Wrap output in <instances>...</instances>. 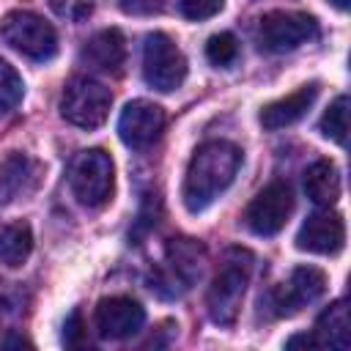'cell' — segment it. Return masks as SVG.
<instances>
[{"instance_id": "obj_7", "label": "cell", "mask_w": 351, "mask_h": 351, "mask_svg": "<svg viewBox=\"0 0 351 351\" xmlns=\"http://www.w3.org/2000/svg\"><path fill=\"white\" fill-rule=\"evenodd\" d=\"M143 77L154 90L170 93L186 80V58L176 41L165 33L145 36L143 44Z\"/></svg>"}, {"instance_id": "obj_17", "label": "cell", "mask_w": 351, "mask_h": 351, "mask_svg": "<svg viewBox=\"0 0 351 351\" xmlns=\"http://www.w3.org/2000/svg\"><path fill=\"white\" fill-rule=\"evenodd\" d=\"M315 346L318 348H335V351H346L351 346V321H348V304L346 299L332 302L315 321L313 329Z\"/></svg>"}, {"instance_id": "obj_16", "label": "cell", "mask_w": 351, "mask_h": 351, "mask_svg": "<svg viewBox=\"0 0 351 351\" xmlns=\"http://www.w3.org/2000/svg\"><path fill=\"white\" fill-rule=\"evenodd\" d=\"M80 60L93 71L118 74L126 60V41H123L121 30L107 27V30H99L96 36H90L80 52Z\"/></svg>"}, {"instance_id": "obj_8", "label": "cell", "mask_w": 351, "mask_h": 351, "mask_svg": "<svg viewBox=\"0 0 351 351\" xmlns=\"http://www.w3.org/2000/svg\"><path fill=\"white\" fill-rule=\"evenodd\" d=\"M318 38V22L302 11H269L261 16L258 41L266 52H291L307 41Z\"/></svg>"}, {"instance_id": "obj_23", "label": "cell", "mask_w": 351, "mask_h": 351, "mask_svg": "<svg viewBox=\"0 0 351 351\" xmlns=\"http://www.w3.org/2000/svg\"><path fill=\"white\" fill-rule=\"evenodd\" d=\"M25 304H27V293L25 288H19L16 282H8V280H0V318H19L25 313Z\"/></svg>"}, {"instance_id": "obj_19", "label": "cell", "mask_w": 351, "mask_h": 351, "mask_svg": "<svg viewBox=\"0 0 351 351\" xmlns=\"http://www.w3.org/2000/svg\"><path fill=\"white\" fill-rule=\"evenodd\" d=\"M33 252V230L27 222H14L0 230V263L19 269Z\"/></svg>"}, {"instance_id": "obj_9", "label": "cell", "mask_w": 351, "mask_h": 351, "mask_svg": "<svg viewBox=\"0 0 351 351\" xmlns=\"http://www.w3.org/2000/svg\"><path fill=\"white\" fill-rule=\"evenodd\" d=\"M324 291H326V274L318 266H296L285 282L269 291L266 307L271 310V315L285 318L321 299Z\"/></svg>"}, {"instance_id": "obj_20", "label": "cell", "mask_w": 351, "mask_h": 351, "mask_svg": "<svg viewBox=\"0 0 351 351\" xmlns=\"http://www.w3.org/2000/svg\"><path fill=\"white\" fill-rule=\"evenodd\" d=\"M318 126H321V134L324 137L335 140L337 145H346V132H348V96H337L326 107V112H324V118H321Z\"/></svg>"}, {"instance_id": "obj_10", "label": "cell", "mask_w": 351, "mask_h": 351, "mask_svg": "<svg viewBox=\"0 0 351 351\" xmlns=\"http://www.w3.org/2000/svg\"><path fill=\"white\" fill-rule=\"evenodd\" d=\"M291 211H293L291 186L285 181H271L250 200V206L244 211V225L255 236H274L285 228Z\"/></svg>"}, {"instance_id": "obj_29", "label": "cell", "mask_w": 351, "mask_h": 351, "mask_svg": "<svg viewBox=\"0 0 351 351\" xmlns=\"http://www.w3.org/2000/svg\"><path fill=\"white\" fill-rule=\"evenodd\" d=\"M3 346H30L27 340H22V337H5L3 340Z\"/></svg>"}, {"instance_id": "obj_12", "label": "cell", "mask_w": 351, "mask_h": 351, "mask_svg": "<svg viewBox=\"0 0 351 351\" xmlns=\"http://www.w3.org/2000/svg\"><path fill=\"white\" fill-rule=\"evenodd\" d=\"M96 332L107 340H126L132 335H137L145 324V310L140 307V302L129 299V296H110L101 299L96 307Z\"/></svg>"}, {"instance_id": "obj_28", "label": "cell", "mask_w": 351, "mask_h": 351, "mask_svg": "<svg viewBox=\"0 0 351 351\" xmlns=\"http://www.w3.org/2000/svg\"><path fill=\"white\" fill-rule=\"evenodd\" d=\"M285 346H288V348H296V346H304V348H318L313 335H293V337H291Z\"/></svg>"}, {"instance_id": "obj_5", "label": "cell", "mask_w": 351, "mask_h": 351, "mask_svg": "<svg viewBox=\"0 0 351 351\" xmlns=\"http://www.w3.org/2000/svg\"><path fill=\"white\" fill-rule=\"evenodd\" d=\"M3 41L30 60H49L58 52L55 27L33 11H11L0 22Z\"/></svg>"}, {"instance_id": "obj_30", "label": "cell", "mask_w": 351, "mask_h": 351, "mask_svg": "<svg viewBox=\"0 0 351 351\" xmlns=\"http://www.w3.org/2000/svg\"><path fill=\"white\" fill-rule=\"evenodd\" d=\"M329 3H332L335 8H340V11H346V8H348V0H329Z\"/></svg>"}, {"instance_id": "obj_25", "label": "cell", "mask_w": 351, "mask_h": 351, "mask_svg": "<svg viewBox=\"0 0 351 351\" xmlns=\"http://www.w3.org/2000/svg\"><path fill=\"white\" fill-rule=\"evenodd\" d=\"M225 5V0H181V14L186 19H211L214 14H219Z\"/></svg>"}, {"instance_id": "obj_6", "label": "cell", "mask_w": 351, "mask_h": 351, "mask_svg": "<svg viewBox=\"0 0 351 351\" xmlns=\"http://www.w3.org/2000/svg\"><path fill=\"white\" fill-rule=\"evenodd\" d=\"M112 93L93 77H74L60 96V115L80 129H99L110 115Z\"/></svg>"}, {"instance_id": "obj_13", "label": "cell", "mask_w": 351, "mask_h": 351, "mask_svg": "<svg viewBox=\"0 0 351 351\" xmlns=\"http://www.w3.org/2000/svg\"><path fill=\"white\" fill-rule=\"evenodd\" d=\"M346 244V225L343 217L335 211H315L304 219L296 233V247L315 255H337Z\"/></svg>"}, {"instance_id": "obj_26", "label": "cell", "mask_w": 351, "mask_h": 351, "mask_svg": "<svg viewBox=\"0 0 351 351\" xmlns=\"http://www.w3.org/2000/svg\"><path fill=\"white\" fill-rule=\"evenodd\" d=\"M63 343H66L69 348H82V346H88V335H85V324H82L80 310H74V313L66 318V324H63Z\"/></svg>"}, {"instance_id": "obj_21", "label": "cell", "mask_w": 351, "mask_h": 351, "mask_svg": "<svg viewBox=\"0 0 351 351\" xmlns=\"http://www.w3.org/2000/svg\"><path fill=\"white\" fill-rule=\"evenodd\" d=\"M25 96V85L22 77L16 74V69L11 63H5L0 58V118L8 115Z\"/></svg>"}, {"instance_id": "obj_24", "label": "cell", "mask_w": 351, "mask_h": 351, "mask_svg": "<svg viewBox=\"0 0 351 351\" xmlns=\"http://www.w3.org/2000/svg\"><path fill=\"white\" fill-rule=\"evenodd\" d=\"M47 5L66 22H82L93 14V0H47Z\"/></svg>"}, {"instance_id": "obj_15", "label": "cell", "mask_w": 351, "mask_h": 351, "mask_svg": "<svg viewBox=\"0 0 351 351\" xmlns=\"http://www.w3.org/2000/svg\"><path fill=\"white\" fill-rule=\"evenodd\" d=\"M318 90H321L318 82H307V85L296 88L293 93H288V96H282L277 101H269L261 110V126L269 129V132H277V129H285V126L296 123L315 104Z\"/></svg>"}, {"instance_id": "obj_1", "label": "cell", "mask_w": 351, "mask_h": 351, "mask_svg": "<svg viewBox=\"0 0 351 351\" xmlns=\"http://www.w3.org/2000/svg\"><path fill=\"white\" fill-rule=\"evenodd\" d=\"M241 165V148L228 143V140H208L203 143L186 167L184 176V206L186 211L197 214L203 208H208L236 178Z\"/></svg>"}, {"instance_id": "obj_2", "label": "cell", "mask_w": 351, "mask_h": 351, "mask_svg": "<svg viewBox=\"0 0 351 351\" xmlns=\"http://www.w3.org/2000/svg\"><path fill=\"white\" fill-rule=\"evenodd\" d=\"M252 266H255V258L250 250H244V247L225 250L219 269L211 280L208 296H206V307H208V315L214 324H219V326L236 324L244 293H247V282L252 277Z\"/></svg>"}, {"instance_id": "obj_4", "label": "cell", "mask_w": 351, "mask_h": 351, "mask_svg": "<svg viewBox=\"0 0 351 351\" xmlns=\"http://www.w3.org/2000/svg\"><path fill=\"white\" fill-rule=\"evenodd\" d=\"M69 186L88 208H101L115 189V165L101 148L80 151L69 165Z\"/></svg>"}, {"instance_id": "obj_27", "label": "cell", "mask_w": 351, "mask_h": 351, "mask_svg": "<svg viewBox=\"0 0 351 351\" xmlns=\"http://www.w3.org/2000/svg\"><path fill=\"white\" fill-rule=\"evenodd\" d=\"M121 8L134 16H151L165 8V0H121Z\"/></svg>"}, {"instance_id": "obj_3", "label": "cell", "mask_w": 351, "mask_h": 351, "mask_svg": "<svg viewBox=\"0 0 351 351\" xmlns=\"http://www.w3.org/2000/svg\"><path fill=\"white\" fill-rule=\"evenodd\" d=\"M206 269V250L200 241L178 236L165 244V258L154 269L151 291H156L165 299H176L184 291H189Z\"/></svg>"}, {"instance_id": "obj_18", "label": "cell", "mask_w": 351, "mask_h": 351, "mask_svg": "<svg viewBox=\"0 0 351 351\" xmlns=\"http://www.w3.org/2000/svg\"><path fill=\"white\" fill-rule=\"evenodd\" d=\"M304 192L315 206H332L340 197V173L329 159H318L304 173Z\"/></svg>"}, {"instance_id": "obj_11", "label": "cell", "mask_w": 351, "mask_h": 351, "mask_svg": "<svg viewBox=\"0 0 351 351\" xmlns=\"http://www.w3.org/2000/svg\"><path fill=\"white\" fill-rule=\"evenodd\" d=\"M165 123H167V115L159 104L134 99L123 107V112L118 118V134L129 148L140 151V148H148L151 143H156Z\"/></svg>"}, {"instance_id": "obj_14", "label": "cell", "mask_w": 351, "mask_h": 351, "mask_svg": "<svg viewBox=\"0 0 351 351\" xmlns=\"http://www.w3.org/2000/svg\"><path fill=\"white\" fill-rule=\"evenodd\" d=\"M41 184V165L27 154H8L0 165V203L27 197Z\"/></svg>"}, {"instance_id": "obj_22", "label": "cell", "mask_w": 351, "mask_h": 351, "mask_svg": "<svg viewBox=\"0 0 351 351\" xmlns=\"http://www.w3.org/2000/svg\"><path fill=\"white\" fill-rule=\"evenodd\" d=\"M206 58L214 66H230L239 58V41L233 33H214L206 44Z\"/></svg>"}]
</instances>
